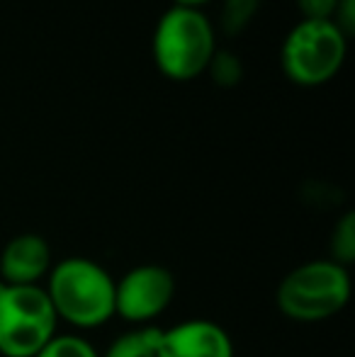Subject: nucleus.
<instances>
[{"label": "nucleus", "mask_w": 355, "mask_h": 357, "mask_svg": "<svg viewBox=\"0 0 355 357\" xmlns=\"http://www.w3.org/2000/svg\"><path fill=\"white\" fill-rule=\"evenodd\" d=\"M44 282L59 321L73 328H100L114 316V278L93 258L71 255L59 260Z\"/></svg>", "instance_id": "nucleus-1"}, {"label": "nucleus", "mask_w": 355, "mask_h": 357, "mask_svg": "<svg viewBox=\"0 0 355 357\" xmlns=\"http://www.w3.org/2000/svg\"><path fill=\"white\" fill-rule=\"evenodd\" d=\"M351 270L322 258L289 270L278 284L275 301L289 321L319 324L341 314L351 301Z\"/></svg>", "instance_id": "nucleus-2"}, {"label": "nucleus", "mask_w": 355, "mask_h": 357, "mask_svg": "<svg viewBox=\"0 0 355 357\" xmlns=\"http://www.w3.org/2000/svg\"><path fill=\"white\" fill-rule=\"evenodd\" d=\"M214 52H217V34L202 10L173 5L161 15L153 29V61L166 78L178 83L207 73Z\"/></svg>", "instance_id": "nucleus-3"}, {"label": "nucleus", "mask_w": 355, "mask_h": 357, "mask_svg": "<svg viewBox=\"0 0 355 357\" xmlns=\"http://www.w3.org/2000/svg\"><path fill=\"white\" fill-rule=\"evenodd\" d=\"M59 316L44 284L0 282V355L34 357L56 335Z\"/></svg>", "instance_id": "nucleus-4"}, {"label": "nucleus", "mask_w": 355, "mask_h": 357, "mask_svg": "<svg viewBox=\"0 0 355 357\" xmlns=\"http://www.w3.org/2000/svg\"><path fill=\"white\" fill-rule=\"evenodd\" d=\"M348 37L331 20H302L282 44V68L299 85H324L346 61Z\"/></svg>", "instance_id": "nucleus-5"}, {"label": "nucleus", "mask_w": 355, "mask_h": 357, "mask_svg": "<svg viewBox=\"0 0 355 357\" xmlns=\"http://www.w3.org/2000/svg\"><path fill=\"white\" fill-rule=\"evenodd\" d=\"M176 278L163 265H137L114 280V316L137 326H151L171 306Z\"/></svg>", "instance_id": "nucleus-6"}, {"label": "nucleus", "mask_w": 355, "mask_h": 357, "mask_svg": "<svg viewBox=\"0 0 355 357\" xmlns=\"http://www.w3.org/2000/svg\"><path fill=\"white\" fill-rule=\"evenodd\" d=\"M158 357H234V343L214 321L188 319L161 328Z\"/></svg>", "instance_id": "nucleus-7"}, {"label": "nucleus", "mask_w": 355, "mask_h": 357, "mask_svg": "<svg viewBox=\"0 0 355 357\" xmlns=\"http://www.w3.org/2000/svg\"><path fill=\"white\" fill-rule=\"evenodd\" d=\"M52 245L39 234H17L0 250V282L34 287L52 270Z\"/></svg>", "instance_id": "nucleus-8"}, {"label": "nucleus", "mask_w": 355, "mask_h": 357, "mask_svg": "<svg viewBox=\"0 0 355 357\" xmlns=\"http://www.w3.org/2000/svg\"><path fill=\"white\" fill-rule=\"evenodd\" d=\"M158 340H161V328L137 326L117 335L100 357H158Z\"/></svg>", "instance_id": "nucleus-9"}, {"label": "nucleus", "mask_w": 355, "mask_h": 357, "mask_svg": "<svg viewBox=\"0 0 355 357\" xmlns=\"http://www.w3.org/2000/svg\"><path fill=\"white\" fill-rule=\"evenodd\" d=\"M328 260L351 270L355 263V214L346 212L336 221L328 241Z\"/></svg>", "instance_id": "nucleus-10"}, {"label": "nucleus", "mask_w": 355, "mask_h": 357, "mask_svg": "<svg viewBox=\"0 0 355 357\" xmlns=\"http://www.w3.org/2000/svg\"><path fill=\"white\" fill-rule=\"evenodd\" d=\"M261 10V0H224L222 5V29L227 34H241L253 22Z\"/></svg>", "instance_id": "nucleus-11"}, {"label": "nucleus", "mask_w": 355, "mask_h": 357, "mask_svg": "<svg viewBox=\"0 0 355 357\" xmlns=\"http://www.w3.org/2000/svg\"><path fill=\"white\" fill-rule=\"evenodd\" d=\"M34 357H100V353L83 335L56 333Z\"/></svg>", "instance_id": "nucleus-12"}, {"label": "nucleus", "mask_w": 355, "mask_h": 357, "mask_svg": "<svg viewBox=\"0 0 355 357\" xmlns=\"http://www.w3.org/2000/svg\"><path fill=\"white\" fill-rule=\"evenodd\" d=\"M207 71L212 73L214 83L229 88V85H236L239 80H241L243 66L232 52H219V49H217V52H214V56H212V61H209Z\"/></svg>", "instance_id": "nucleus-13"}, {"label": "nucleus", "mask_w": 355, "mask_h": 357, "mask_svg": "<svg viewBox=\"0 0 355 357\" xmlns=\"http://www.w3.org/2000/svg\"><path fill=\"white\" fill-rule=\"evenodd\" d=\"M341 0H297L302 20H331Z\"/></svg>", "instance_id": "nucleus-14"}, {"label": "nucleus", "mask_w": 355, "mask_h": 357, "mask_svg": "<svg viewBox=\"0 0 355 357\" xmlns=\"http://www.w3.org/2000/svg\"><path fill=\"white\" fill-rule=\"evenodd\" d=\"M207 3H212V0H176L178 8H192V10H199Z\"/></svg>", "instance_id": "nucleus-15"}]
</instances>
